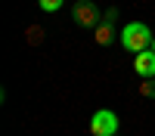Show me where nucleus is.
<instances>
[{"mask_svg": "<svg viewBox=\"0 0 155 136\" xmlns=\"http://www.w3.org/2000/svg\"><path fill=\"white\" fill-rule=\"evenodd\" d=\"M44 40V28H41V25H31V28H28V43H41Z\"/></svg>", "mask_w": 155, "mask_h": 136, "instance_id": "8", "label": "nucleus"}, {"mask_svg": "<svg viewBox=\"0 0 155 136\" xmlns=\"http://www.w3.org/2000/svg\"><path fill=\"white\" fill-rule=\"evenodd\" d=\"M152 49H155V37H152Z\"/></svg>", "mask_w": 155, "mask_h": 136, "instance_id": "10", "label": "nucleus"}, {"mask_svg": "<svg viewBox=\"0 0 155 136\" xmlns=\"http://www.w3.org/2000/svg\"><path fill=\"white\" fill-rule=\"evenodd\" d=\"M134 71L140 77H155V49H143V53L134 56Z\"/></svg>", "mask_w": 155, "mask_h": 136, "instance_id": "4", "label": "nucleus"}, {"mask_svg": "<svg viewBox=\"0 0 155 136\" xmlns=\"http://www.w3.org/2000/svg\"><path fill=\"white\" fill-rule=\"evenodd\" d=\"M115 136H121V133H115Z\"/></svg>", "mask_w": 155, "mask_h": 136, "instance_id": "11", "label": "nucleus"}, {"mask_svg": "<svg viewBox=\"0 0 155 136\" xmlns=\"http://www.w3.org/2000/svg\"><path fill=\"white\" fill-rule=\"evenodd\" d=\"M115 19H118V9H106V12H102V22H115Z\"/></svg>", "mask_w": 155, "mask_h": 136, "instance_id": "9", "label": "nucleus"}, {"mask_svg": "<svg viewBox=\"0 0 155 136\" xmlns=\"http://www.w3.org/2000/svg\"><path fill=\"white\" fill-rule=\"evenodd\" d=\"M140 96L155 99V81H152V77H143V84H140Z\"/></svg>", "mask_w": 155, "mask_h": 136, "instance_id": "6", "label": "nucleus"}, {"mask_svg": "<svg viewBox=\"0 0 155 136\" xmlns=\"http://www.w3.org/2000/svg\"><path fill=\"white\" fill-rule=\"evenodd\" d=\"M90 133L93 136H115L118 133V115L112 108H99L90 118Z\"/></svg>", "mask_w": 155, "mask_h": 136, "instance_id": "3", "label": "nucleus"}, {"mask_svg": "<svg viewBox=\"0 0 155 136\" xmlns=\"http://www.w3.org/2000/svg\"><path fill=\"white\" fill-rule=\"evenodd\" d=\"M37 3H41L44 12H59L62 6H65V0H37Z\"/></svg>", "mask_w": 155, "mask_h": 136, "instance_id": "7", "label": "nucleus"}, {"mask_svg": "<svg viewBox=\"0 0 155 136\" xmlns=\"http://www.w3.org/2000/svg\"><path fill=\"white\" fill-rule=\"evenodd\" d=\"M152 37L155 34L143 22H130V25H124V31H121V46L130 49V53H143V49L152 46Z\"/></svg>", "mask_w": 155, "mask_h": 136, "instance_id": "1", "label": "nucleus"}, {"mask_svg": "<svg viewBox=\"0 0 155 136\" xmlns=\"http://www.w3.org/2000/svg\"><path fill=\"white\" fill-rule=\"evenodd\" d=\"M71 19H74V25H81V28H96L102 22V9L93 0H78L71 6Z\"/></svg>", "mask_w": 155, "mask_h": 136, "instance_id": "2", "label": "nucleus"}, {"mask_svg": "<svg viewBox=\"0 0 155 136\" xmlns=\"http://www.w3.org/2000/svg\"><path fill=\"white\" fill-rule=\"evenodd\" d=\"M115 31H118V28H115V22H99L96 28H93V40H96L99 46H109V43H115V37H118Z\"/></svg>", "mask_w": 155, "mask_h": 136, "instance_id": "5", "label": "nucleus"}]
</instances>
